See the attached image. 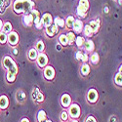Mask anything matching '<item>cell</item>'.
<instances>
[{
	"label": "cell",
	"instance_id": "cell-18",
	"mask_svg": "<svg viewBox=\"0 0 122 122\" xmlns=\"http://www.w3.org/2000/svg\"><path fill=\"white\" fill-rule=\"evenodd\" d=\"M83 47H84V49L87 51V52H92V51H94L95 45H94V42L92 41V40L88 39L87 41H85V42H84Z\"/></svg>",
	"mask_w": 122,
	"mask_h": 122
},
{
	"label": "cell",
	"instance_id": "cell-10",
	"mask_svg": "<svg viewBox=\"0 0 122 122\" xmlns=\"http://www.w3.org/2000/svg\"><path fill=\"white\" fill-rule=\"evenodd\" d=\"M36 62L40 67H45L48 64V58L44 53H40L36 58Z\"/></svg>",
	"mask_w": 122,
	"mask_h": 122
},
{
	"label": "cell",
	"instance_id": "cell-31",
	"mask_svg": "<svg viewBox=\"0 0 122 122\" xmlns=\"http://www.w3.org/2000/svg\"><path fill=\"white\" fill-rule=\"evenodd\" d=\"M66 35V38H67V41L69 44H72L74 41H75V34L73 32H68Z\"/></svg>",
	"mask_w": 122,
	"mask_h": 122
},
{
	"label": "cell",
	"instance_id": "cell-45",
	"mask_svg": "<svg viewBox=\"0 0 122 122\" xmlns=\"http://www.w3.org/2000/svg\"><path fill=\"white\" fill-rule=\"evenodd\" d=\"M121 2H122V0H118V3H119V5H121Z\"/></svg>",
	"mask_w": 122,
	"mask_h": 122
},
{
	"label": "cell",
	"instance_id": "cell-37",
	"mask_svg": "<svg viewBox=\"0 0 122 122\" xmlns=\"http://www.w3.org/2000/svg\"><path fill=\"white\" fill-rule=\"evenodd\" d=\"M85 122H97V120H96V118L94 116H88L86 118Z\"/></svg>",
	"mask_w": 122,
	"mask_h": 122
},
{
	"label": "cell",
	"instance_id": "cell-20",
	"mask_svg": "<svg viewBox=\"0 0 122 122\" xmlns=\"http://www.w3.org/2000/svg\"><path fill=\"white\" fill-rule=\"evenodd\" d=\"M74 21H75V19H74L72 16H68V17L66 18V20L65 21V25H66V27H67L68 29H72Z\"/></svg>",
	"mask_w": 122,
	"mask_h": 122
},
{
	"label": "cell",
	"instance_id": "cell-28",
	"mask_svg": "<svg viewBox=\"0 0 122 122\" xmlns=\"http://www.w3.org/2000/svg\"><path fill=\"white\" fill-rule=\"evenodd\" d=\"M90 61H91V63H92L93 65H97L99 63V61H100V57H99L98 53H93L92 55H91Z\"/></svg>",
	"mask_w": 122,
	"mask_h": 122
},
{
	"label": "cell",
	"instance_id": "cell-40",
	"mask_svg": "<svg viewBox=\"0 0 122 122\" xmlns=\"http://www.w3.org/2000/svg\"><path fill=\"white\" fill-rule=\"evenodd\" d=\"M56 49L58 51H61V49H62V45H61V44H57L56 45Z\"/></svg>",
	"mask_w": 122,
	"mask_h": 122
},
{
	"label": "cell",
	"instance_id": "cell-42",
	"mask_svg": "<svg viewBox=\"0 0 122 122\" xmlns=\"http://www.w3.org/2000/svg\"><path fill=\"white\" fill-rule=\"evenodd\" d=\"M21 122H29V120H28L27 118H23V119L21 120Z\"/></svg>",
	"mask_w": 122,
	"mask_h": 122
},
{
	"label": "cell",
	"instance_id": "cell-22",
	"mask_svg": "<svg viewBox=\"0 0 122 122\" xmlns=\"http://www.w3.org/2000/svg\"><path fill=\"white\" fill-rule=\"evenodd\" d=\"M53 24L56 25L58 27H64L65 26V20H63L60 17H56L55 20H53Z\"/></svg>",
	"mask_w": 122,
	"mask_h": 122
},
{
	"label": "cell",
	"instance_id": "cell-7",
	"mask_svg": "<svg viewBox=\"0 0 122 122\" xmlns=\"http://www.w3.org/2000/svg\"><path fill=\"white\" fill-rule=\"evenodd\" d=\"M41 24L44 27H47L49 25H51L53 24V18H52V15L50 13H45L43 14L42 18H41Z\"/></svg>",
	"mask_w": 122,
	"mask_h": 122
},
{
	"label": "cell",
	"instance_id": "cell-24",
	"mask_svg": "<svg viewBox=\"0 0 122 122\" xmlns=\"http://www.w3.org/2000/svg\"><path fill=\"white\" fill-rule=\"evenodd\" d=\"M83 33H84L85 36H88V37L92 36V34H93V30H92V28L89 26V25H86L83 27Z\"/></svg>",
	"mask_w": 122,
	"mask_h": 122
},
{
	"label": "cell",
	"instance_id": "cell-14",
	"mask_svg": "<svg viewBox=\"0 0 122 122\" xmlns=\"http://www.w3.org/2000/svg\"><path fill=\"white\" fill-rule=\"evenodd\" d=\"M83 22L80 21V20H75L74 23H73V26H72V29L74 30V31L76 33H80L81 31L83 30Z\"/></svg>",
	"mask_w": 122,
	"mask_h": 122
},
{
	"label": "cell",
	"instance_id": "cell-6",
	"mask_svg": "<svg viewBox=\"0 0 122 122\" xmlns=\"http://www.w3.org/2000/svg\"><path fill=\"white\" fill-rule=\"evenodd\" d=\"M7 41L11 46H16L19 42V35L16 31H11L7 35Z\"/></svg>",
	"mask_w": 122,
	"mask_h": 122
},
{
	"label": "cell",
	"instance_id": "cell-35",
	"mask_svg": "<svg viewBox=\"0 0 122 122\" xmlns=\"http://www.w3.org/2000/svg\"><path fill=\"white\" fill-rule=\"evenodd\" d=\"M68 118V113L66 112V111H63L62 113H61V119H62L63 121H66Z\"/></svg>",
	"mask_w": 122,
	"mask_h": 122
},
{
	"label": "cell",
	"instance_id": "cell-9",
	"mask_svg": "<svg viewBox=\"0 0 122 122\" xmlns=\"http://www.w3.org/2000/svg\"><path fill=\"white\" fill-rule=\"evenodd\" d=\"M98 92L95 89H90L88 91V94H87V100L89 103L91 104H94L98 101Z\"/></svg>",
	"mask_w": 122,
	"mask_h": 122
},
{
	"label": "cell",
	"instance_id": "cell-15",
	"mask_svg": "<svg viewBox=\"0 0 122 122\" xmlns=\"http://www.w3.org/2000/svg\"><path fill=\"white\" fill-rule=\"evenodd\" d=\"M23 23L25 26H31L33 25V19H32V16L31 14H25L24 15L23 17Z\"/></svg>",
	"mask_w": 122,
	"mask_h": 122
},
{
	"label": "cell",
	"instance_id": "cell-1",
	"mask_svg": "<svg viewBox=\"0 0 122 122\" xmlns=\"http://www.w3.org/2000/svg\"><path fill=\"white\" fill-rule=\"evenodd\" d=\"M32 0H16L13 4V10L16 14H29L34 8Z\"/></svg>",
	"mask_w": 122,
	"mask_h": 122
},
{
	"label": "cell",
	"instance_id": "cell-16",
	"mask_svg": "<svg viewBox=\"0 0 122 122\" xmlns=\"http://www.w3.org/2000/svg\"><path fill=\"white\" fill-rule=\"evenodd\" d=\"M89 26L92 28L93 33H97L100 29V20H95V21H91L89 23Z\"/></svg>",
	"mask_w": 122,
	"mask_h": 122
},
{
	"label": "cell",
	"instance_id": "cell-43",
	"mask_svg": "<svg viewBox=\"0 0 122 122\" xmlns=\"http://www.w3.org/2000/svg\"><path fill=\"white\" fill-rule=\"evenodd\" d=\"M13 53H14V55H18V50L17 49H14L13 50Z\"/></svg>",
	"mask_w": 122,
	"mask_h": 122
},
{
	"label": "cell",
	"instance_id": "cell-32",
	"mask_svg": "<svg viewBox=\"0 0 122 122\" xmlns=\"http://www.w3.org/2000/svg\"><path fill=\"white\" fill-rule=\"evenodd\" d=\"M46 119V113L44 110H39L38 111V114H37V120L38 122L42 121V120H45Z\"/></svg>",
	"mask_w": 122,
	"mask_h": 122
},
{
	"label": "cell",
	"instance_id": "cell-47",
	"mask_svg": "<svg viewBox=\"0 0 122 122\" xmlns=\"http://www.w3.org/2000/svg\"><path fill=\"white\" fill-rule=\"evenodd\" d=\"M46 122H52V121H51V120H47Z\"/></svg>",
	"mask_w": 122,
	"mask_h": 122
},
{
	"label": "cell",
	"instance_id": "cell-4",
	"mask_svg": "<svg viewBox=\"0 0 122 122\" xmlns=\"http://www.w3.org/2000/svg\"><path fill=\"white\" fill-rule=\"evenodd\" d=\"M30 14H31L32 19H33V25L36 26V28L41 29L42 28V24H41V16H40L39 11L33 9L32 11L30 12Z\"/></svg>",
	"mask_w": 122,
	"mask_h": 122
},
{
	"label": "cell",
	"instance_id": "cell-38",
	"mask_svg": "<svg viewBox=\"0 0 122 122\" xmlns=\"http://www.w3.org/2000/svg\"><path fill=\"white\" fill-rule=\"evenodd\" d=\"M87 61H88V55L86 53H83V60H82V62L86 63Z\"/></svg>",
	"mask_w": 122,
	"mask_h": 122
},
{
	"label": "cell",
	"instance_id": "cell-13",
	"mask_svg": "<svg viewBox=\"0 0 122 122\" xmlns=\"http://www.w3.org/2000/svg\"><path fill=\"white\" fill-rule=\"evenodd\" d=\"M61 104H62L63 107H68L71 104V98L68 94H64L61 98Z\"/></svg>",
	"mask_w": 122,
	"mask_h": 122
},
{
	"label": "cell",
	"instance_id": "cell-30",
	"mask_svg": "<svg viewBox=\"0 0 122 122\" xmlns=\"http://www.w3.org/2000/svg\"><path fill=\"white\" fill-rule=\"evenodd\" d=\"M45 49V45H44V42L42 41V40H39V41L36 43V51H38V52H43Z\"/></svg>",
	"mask_w": 122,
	"mask_h": 122
},
{
	"label": "cell",
	"instance_id": "cell-39",
	"mask_svg": "<svg viewBox=\"0 0 122 122\" xmlns=\"http://www.w3.org/2000/svg\"><path fill=\"white\" fill-rule=\"evenodd\" d=\"M109 122H117V118L115 116H111L109 118Z\"/></svg>",
	"mask_w": 122,
	"mask_h": 122
},
{
	"label": "cell",
	"instance_id": "cell-21",
	"mask_svg": "<svg viewBox=\"0 0 122 122\" xmlns=\"http://www.w3.org/2000/svg\"><path fill=\"white\" fill-rule=\"evenodd\" d=\"M16 99L18 102H20V103H23V102L25 100V94L24 91L19 90L16 93Z\"/></svg>",
	"mask_w": 122,
	"mask_h": 122
},
{
	"label": "cell",
	"instance_id": "cell-11",
	"mask_svg": "<svg viewBox=\"0 0 122 122\" xmlns=\"http://www.w3.org/2000/svg\"><path fill=\"white\" fill-rule=\"evenodd\" d=\"M43 74H44V77L47 80H52L55 77V69L52 66H46L44 68Z\"/></svg>",
	"mask_w": 122,
	"mask_h": 122
},
{
	"label": "cell",
	"instance_id": "cell-12",
	"mask_svg": "<svg viewBox=\"0 0 122 122\" xmlns=\"http://www.w3.org/2000/svg\"><path fill=\"white\" fill-rule=\"evenodd\" d=\"M46 28V34L48 35V36H50V37H53L56 33H58V31H59V28H58V26L56 25H54V24H52L51 25H49V26H47V27H45Z\"/></svg>",
	"mask_w": 122,
	"mask_h": 122
},
{
	"label": "cell",
	"instance_id": "cell-25",
	"mask_svg": "<svg viewBox=\"0 0 122 122\" xmlns=\"http://www.w3.org/2000/svg\"><path fill=\"white\" fill-rule=\"evenodd\" d=\"M2 27H3V28H2V29H3L2 31H3L4 33H6V34H7V33H10V32L12 31V25L10 24V23H8V22L5 23Z\"/></svg>",
	"mask_w": 122,
	"mask_h": 122
},
{
	"label": "cell",
	"instance_id": "cell-3",
	"mask_svg": "<svg viewBox=\"0 0 122 122\" xmlns=\"http://www.w3.org/2000/svg\"><path fill=\"white\" fill-rule=\"evenodd\" d=\"M89 10V1L88 0H79L78 6L76 9V13L77 16L80 18H85L87 15V11Z\"/></svg>",
	"mask_w": 122,
	"mask_h": 122
},
{
	"label": "cell",
	"instance_id": "cell-26",
	"mask_svg": "<svg viewBox=\"0 0 122 122\" xmlns=\"http://www.w3.org/2000/svg\"><path fill=\"white\" fill-rule=\"evenodd\" d=\"M59 42L62 46H66L68 44V41H67V38H66V34H61L60 37H59Z\"/></svg>",
	"mask_w": 122,
	"mask_h": 122
},
{
	"label": "cell",
	"instance_id": "cell-33",
	"mask_svg": "<svg viewBox=\"0 0 122 122\" xmlns=\"http://www.w3.org/2000/svg\"><path fill=\"white\" fill-rule=\"evenodd\" d=\"M114 80H115L116 85H118V86H121V85H122V74H121V72H118V73L115 75Z\"/></svg>",
	"mask_w": 122,
	"mask_h": 122
},
{
	"label": "cell",
	"instance_id": "cell-5",
	"mask_svg": "<svg viewBox=\"0 0 122 122\" xmlns=\"http://www.w3.org/2000/svg\"><path fill=\"white\" fill-rule=\"evenodd\" d=\"M68 107H69L68 113L73 119L78 118L80 116V107L77 104H72V105H70Z\"/></svg>",
	"mask_w": 122,
	"mask_h": 122
},
{
	"label": "cell",
	"instance_id": "cell-44",
	"mask_svg": "<svg viewBox=\"0 0 122 122\" xmlns=\"http://www.w3.org/2000/svg\"><path fill=\"white\" fill-rule=\"evenodd\" d=\"M2 26H3V23H2L1 20H0V30L2 29Z\"/></svg>",
	"mask_w": 122,
	"mask_h": 122
},
{
	"label": "cell",
	"instance_id": "cell-8",
	"mask_svg": "<svg viewBox=\"0 0 122 122\" xmlns=\"http://www.w3.org/2000/svg\"><path fill=\"white\" fill-rule=\"evenodd\" d=\"M31 97H32L33 101L37 102V103H42V102L44 101V96H43V94L39 91L38 88H34V89L32 90Z\"/></svg>",
	"mask_w": 122,
	"mask_h": 122
},
{
	"label": "cell",
	"instance_id": "cell-46",
	"mask_svg": "<svg viewBox=\"0 0 122 122\" xmlns=\"http://www.w3.org/2000/svg\"><path fill=\"white\" fill-rule=\"evenodd\" d=\"M71 122H78V121H77V120H72Z\"/></svg>",
	"mask_w": 122,
	"mask_h": 122
},
{
	"label": "cell",
	"instance_id": "cell-27",
	"mask_svg": "<svg viewBox=\"0 0 122 122\" xmlns=\"http://www.w3.org/2000/svg\"><path fill=\"white\" fill-rule=\"evenodd\" d=\"M75 44L80 48V47H83V45H84V42H85V39H84V37H82V36H77V37H75Z\"/></svg>",
	"mask_w": 122,
	"mask_h": 122
},
{
	"label": "cell",
	"instance_id": "cell-2",
	"mask_svg": "<svg viewBox=\"0 0 122 122\" xmlns=\"http://www.w3.org/2000/svg\"><path fill=\"white\" fill-rule=\"evenodd\" d=\"M2 65H3V67L8 71L7 73L12 74V75H17L18 66H17L16 63L14 62V60L11 57H9V56L4 57L3 61H2Z\"/></svg>",
	"mask_w": 122,
	"mask_h": 122
},
{
	"label": "cell",
	"instance_id": "cell-36",
	"mask_svg": "<svg viewBox=\"0 0 122 122\" xmlns=\"http://www.w3.org/2000/svg\"><path fill=\"white\" fill-rule=\"evenodd\" d=\"M75 57H76V60L77 61H82L83 60V53L81 52V51H78V52H76Z\"/></svg>",
	"mask_w": 122,
	"mask_h": 122
},
{
	"label": "cell",
	"instance_id": "cell-19",
	"mask_svg": "<svg viewBox=\"0 0 122 122\" xmlns=\"http://www.w3.org/2000/svg\"><path fill=\"white\" fill-rule=\"evenodd\" d=\"M10 5V0H0V14H3Z\"/></svg>",
	"mask_w": 122,
	"mask_h": 122
},
{
	"label": "cell",
	"instance_id": "cell-34",
	"mask_svg": "<svg viewBox=\"0 0 122 122\" xmlns=\"http://www.w3.org/2000/svg\"><path fill=\"white\" fill-rule=\"evenodd\" d=\"M7 42V34L4 33L3 31L0 32V43L1 44H5Z\"/></svg>",
	"mask_w": 122,
	"mask_h": 122
},
{
	"label": "cell",
	"instance_id": "cell-17",
	"mask_svg": "<svg viewBox=\"0 0 122 122\" xmlns=\"http://www.w3.org/2000/svg\"><path fill=\"white\" fill-rule=\"evenodd\" d=\"M8 106H9V100H8L7 96H5V95L0 96V108L5 109V108H7Z\"/></svg>",
	"mask_w": 122,
	"mask_h": 122
},
{
	"label": "cell",
	"instance_id": "cell-29",
	"mask_svg": "<svg viewBox=\"0 0 122 122\" xmlns=\"http://www.w3.org/2000/svg\"><path fill=\"white\" fill-rule=\"evenodd\" d=\"M81 73H82L84 76H86L87 74H89V72H90V66H89V65H87V64H84L82 66H81Z\"/></svg>",
	"mask_w": 122,
	"mask_h": 122
},
{
	"label": "cell",
	"instance_id": "cell-41",
	"mask_svg": "<svg viewBox=\"0 0 122 122\" xmlns=\"http://www.w3.org/2000/svg\"><path fill=\"white\" fill-rule=\"evenodd\" d=\"M104 12H105L106 14L108 13V8H107V7H105V8H104Z\"/></svg>",
	"mask_w": 122,
	"mask_h": 122
},
{
	"label": "cell",
	"instance_id": "cell-23",
	"mask_svg": "<svg viewBox=\"0 0 122 122\" xmlns=\"http://www.w3.org/2000/svg\"><path fill=\"white\" fill-rule=\"evenodd\" d=\"M38 56V52L33 48V49H30L29 50V52H28V59L30 61H35L36 58Z\"/></svg>",
	"mask_w": 122,
	"mask_h": 122
}]
</instances>
